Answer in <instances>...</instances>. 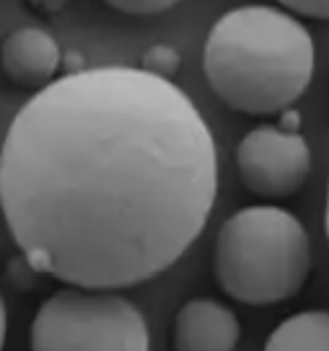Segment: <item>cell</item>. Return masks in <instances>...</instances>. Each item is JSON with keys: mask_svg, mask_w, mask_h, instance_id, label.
Here are the masks:
<instances>
[{"mask_svg": "<svg viewBox=\"0 0 329 351\" xmlns=\"http://www.w3.org/2000/svg\"><path fill=\"white\" fill-rule=\"evenodd\" d=\"M219 192L212 132L182 89L142 67L53 79L0 145V210L33 271L127 289L202 234Z\"/></svg>", "mask_w": 329, "mask_h": 351, "instance_id": "obj_1", "label": "cell"}, {"mask_svg": "<svg viewBox=\"0 0 329 351\" xmlns=\"http://www.w3.org/2000/svg\"><path fill=\"white\" fill-rule=\"evenodd\" d=\"M202 69L212 93L232 111L279 115L309 89L315 45L283 6L245 4L224 12L208 31Z\"/></svg>", "mask_w": 329, "mask_h": 351, "instance_id": "obj_2", "label": "cell"}, {"mask_svg": "<svg viewBox=\"0 0 329 351\" xmlns=\"http://www.w3.org/2000/svg\"><path fill=\"white\" fill-rule=\"evenodd\" d=\"M212 269L219 289L249 307H269L301 293L311 273V241L287 208L255 204L220 226Z\"/></svg>", "mask_w": 329, "mask_h": 351, "instance_id": "obj_3", "label": "cell"}, {"mask_svg": "<svg viewBox=\"0 0 329 351\" xmlns=\"http://www.w3.org/2000/svg\"><path fill=\"white\" fill-rule=\"evenodd\" d=\"M31 348L144 351L149 348V329L140 307L117 289L69 285L38 307Z\"/></svg>", "mask_w": 329, "mask_h": 351, "instance_id": "obj_4", "label": "cell"}, {"mask_svg": "<svg viewBox=\"0 0 329 351\" xmlns=\"http://www.w3.org/2000/svg\"><path fill=\"white\" fill-rule=\"evenodd\" d=\"M279 115V123L253 128L234 156L243 186L267 200L297 194L311 174V147L301 134L299 111L289 107Z\"/></svg>", "mask_w": 329, "mask_h": 351, "instance_id": "obj_5", "label": "cell"}, {"mask_svg": "<svg viewBox=\"0 0 329 351\" xmlns=\"http://www.w3.org/2000/svg\"><path fill=\"white\" fill-rule=\"evenodd\" d=\"M236 313L210 297L186 301L174 319L172 343L180 351H230L241 341Z\"/></svg>", "mask_w": 329, "mask_h": 351, "instance_id": "obj_6", "label": "cell"}, {"mask_svg": "<svg viewBox=\"0 0 329 351\" xmlns=\"http://www.w3.org/2000/svg\"><path fill=\"white\" fill-rule=\"evenodd\" d=\"M63 63L55 36L38 27H21L8 33L0 47V65L6 77L23 87L49 85Z\"/></svg>", "mask_w": 329, "mask_h": 351, "instance_id": "obj_7", "label": "cell"}, {"mask_svg": "<svg viewBox=\"0 0 329 351\" xmlns=\"http://www.w3.org/2000/svg\"><path fill=\"white\" fill-rule=\"evenodd\" d=\"M269 351L329 350V311L309 309L283 319L265 341Z\"/></svg>", "mask_w": 329, "mask_h": 351, "instance_id": "obj_8", "label": "cell"}, {"mask_svg": "<svg viewBox=\"0 0 329 351\" xmlns=\"http://www.w3.org/2000/svg\"><path fill=\"white\" fill-rule=\"evenodd\" d=\"M180 53L172 47V45H166V43H156L151 47H147L142 55V69L151 73V75H158L162 79H170L174 81V75L180 69Z\"/></svg>", "mask_w": 329, "mask_h": 351, "instance_id": "obj_9", "label": "cell"}, {"mask_svg": "<svg viewBox=\"0 0 329 351\" xmlns=\"http://www.w3.org/2000/svg\"><path fill=\"white\" fill-rule=\"evenodd\" d=\"M113 10L130 16H154L174 8L180 0H103Z\"/></svg>", "mask_w": 329, "mask_h": 351, "instance_id": "obj_10", "label": "cell"}, {"mask_svg": "<svg viewBox=\"0 0 329 351\" xmlns=\"http://www.w3.org/2000/svg\"><path fill=\"white\" fill-rule=\"evenodd\" d=\"M277 2L295 16L329 21V0H277Z\"/></svg>", "mask_w": 329, "mask_h": 351, "instance_id": "obj_11", "label": "cell"}, {"mask_svg": "<svg viewBox=\"0 0 329 351\" xmlns=\"http://www.w3.org/2000/svg\"><path fill=\"white\" fill-rule=\"evenodd\" d=\"M6 323H8V319H6V305H4V299L0 295V350H2V346L6 341Z\"/></svg>", "mask_w": 329, "mask_h": 351, "instance_id": "obj_12", "label": "cell"}, {"mask_svg": "<svg viewBox=\"0 0 329 351\" xmlns=\"http://www.w3.org/2000/svg\"><path fill=\"white\" fill-rule=\"evenodd\" d=\"M326 232H328V241H329V184H328V196H326Z\"/></svg>", "mask_w": 329, "mask_h": 351, "instance_id": "obj_13", "label": "cell"}]
</instances>
